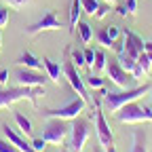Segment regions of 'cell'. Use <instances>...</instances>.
<instances>
[{"mask_svg":"<svg viewBox=\"0 0 152 152\" xmlns=\"http://www.w3.org/2000/svg\"><path fill=\"white\" fill-rule=\"evenodd\" d=\"M152 91V85L144 83L142 87H129L125 91H118V93H99L102 95V106L108 110V112H116L121 110L125 104H131V102H137L140 97H144V95Z\"/></svg>","mask_w":152,"mask_h":152,"instance_id":"obj_1","label":"cell"},{"mask_svg":"<svg viewBox=\"0 0 152 152\" xmlns=\"http://www.w3.org/2000/svg\"><path fill=\"white\" fill-rule=\"evenodd\" d=\"M38 95H45V87H7V89H0V110H4L17 102H30L34 108H38L36 97Z\"/></svg>","mask_w":152,"mask_h":152,"instance_id":"obj_2","label":"cell"},{"mask_svg":"<svg viewBox=\"0 0 152 152\" xmlns=\"http://www.w3.org/2000/svg\"><path fill=\"white\" fill-rule=\"evenodd\" d=\"M93 106H95V131H97V140H99L102 150L104 152H116V144H114L110 125L106 123L104 110H102V97H99V95H95V97H93Z\"/></svg>","mask_w":152,"mask_h":152,"instance_id":"obj_3","label":"cell"},{"mask_svg":"<svg viewBox=\"0 0 152 152\" xmlns=\"http://www.w3.org/2000/svg\"><path fill=\"white\" fill-rule=\"evenodd\" d=\"M85 108H87V102L80 97V95H76V97L70 104H66L64 108H55V110L47 108V110H42V116H47V118H61V121H74L76 116H80V114L85 112Z\"/></svg>","mask_w":152,"mask_h":152,"instance_id":"obj_4","label":"cell"},{"mask_svg":"<svg viewBox=\"0 0 152 152\" xmlns=\"http://www.w3.org/2000/svg\"><path fill=\"white\" fill-rule=\"evenodd\" d=\"M116 118L121 123H144V121H152V110L131 102L125 104L121 110H116Z\"/></svg>","mask_w":152,"mask_h":152,"instance_id":"obj_5","label":"cell"},{"mask_svg":"<svg viewBox=\"0 0 152 152\" xmlns=\"http://www.w3.org/2000/svg\"><path fill=\"white\" fill-rule=\"evenodd\" d=\"M64 76L68 78L70 87L76 91V95H80V97H83L89 106H93V97H89V95H87V85H85V80L80 78V74H78V70H76L74 61L68 59V57L64 59Z\"/></svg>","mask_w":152,"mask_h":152,"instance_id":"obj_6","label":"cell"},{"mask_svg":"<svg viewBox=\"0 0 152 152\" xmlns=\"http://www.w3.org/2000/svg\"><path fill=\"white\" fill-rule=\"evenodd\" d=\"M91 135V123L87 118H74V125H72V142H70V148L68 152H83L87 140Z\"/></svg>","mask_w":152,"mask_h":152,"instance_id":"obj_7","label":"cell"},{"mask_svg":"<svg viewBox=\"0 0 152 152\" xmlns=\"http://www.w3.org/2000/svg\"><path fill=\"white\" fill-rule=\"evenodd\" d=\"M61 28H64V21L57 17V13L53 9H49V11H45V15L38 19L36 23L26 28V34L28 36H36L40 32H55V30H61Z\"/></svg>","mask_w":152,"mask_h":152,"instance_id":"obj_8","label":"cell"},{"mask_svg":"<svg viewBox=\"0 0 152 152\" xmlns=\"http://www.w3.org/2000/svg\"><path fill=\"white\" fill-rule=\"evenodd\" d=\"M72 127H68L61 118H51L47 125H45V133L42 137L47 144H64L66 137H68V131Z\"/></svg>","mask_w":152,"mask_h":152,"instance_id":"obj_9","label":"cell"},{"mask_svg":"<svg viewBox=\"0 0 152 152\" xmlns=\"http://www.w3.org/2000/svg\"><path fill=\"white\" fill-rule=\"evenodd\" d=\"M106 72H108V78H110L114 85H116V87H123V89H129V85L135 80V78L131 76V72H127V70L121 68L118 59H108Z\"/></svg>","mask_w":152,"mask_h":152,"instance_id":"obj_10","label":"cell"},{"mask_svg":"<svg viewBox=\"0 0 152 152\" xmlns=\"http://www.w3.org/2000/svg\"><path fill=\"white\" fill-rule=\"evenodd\" d=\"M123 40H125V55H129V57H133V59H137V57L144 53V38L140 36V34H135L133 30H129V28H125V32H123Z\"/></svg>","mask_w":152,"mask_h":152,"instance_id":"obj_11","label":"cell"},{"mask_svg":"<svg viewBox=\"0 0 152 152\" xmlns=\"http://www.w3.org/2000/svg\"><path fill=\"white\" fill-rule=\"evenodd\" d=\"M17 83L23 87H45L47 78L38 72V70H30V68H19L17 70Z\"/></svg>","mask_w":152,"mask_h":152,"instance_id":"obj_12","label":"cell"},{"mask_svg":"<svg viewBox=\"0 0 152 152\" xmlns=\"http://www.w3.org/2000/svg\"><path fill=\"white\" fill-rule=\"evenodd\" d=\"M2 133H4V137H7V140H9L17 150H21V152H36V150L32 148V144H30V142H26L21 135H19V133H15V131L9 127V123H4V125H2Z\"/></svg>","mask_w":152,"mask_h":152,"instance_id":"obj_13","label":"cell"},{"mask_svg":"<svg viewBox=\"0 0 152 152\" xmlns=\"http://www.w3.org/2000/svg\"><path fill=\"white\" fill-rule=\"evenodd\" d=\"M42 66H45V70H47V74H49V78H51L55 85H59L61 76H64V68L57 64V61H53L51 57H42Z\"/></svg>","mask_w":152,"mask_h":152,"instance_id":"obj_14","label":"cell"},{"mask_svg":"<svg viewBox=\"0 0 152 152\" xmlns=\"http://www.w3.org/2000/svg\"><path fill=\"white\" fill-rule=\"evenodd\" d=\"M17 64L19 66H26V68H30V70H38L40 72L45 66H42V59H38L36 55H32L30 51H26V53H21L17 57Z\"/></svg>","mask_w":152,"mask_h":152,"instance_id":"obj_15","label":"cell"},{"mask_svg":"<svg viewBox=\"0 0 152 152\" xmlns=\"http://www.w3.org/2000/svg\"><path fill=\"white\" fill-rule=\"evenodd\" d=\"M80 13H83V2L80 0H72V4H70V34H74L76 26H78Z\"/></svg>","mask_w":152,"mask_h":152,"instance_id":"obj_16","label":"cell"},{"mask_svg":"<svg viewBox=\"0 0 152 152\" xmlns=\"http://www.w3.org/2000/svg\"><path fill=\"white\" fill-rule=\"evenodd\" d=\"M15 121H17V125H19V129H21V133L23 135H32V121L28 118V116H23L21 112H15Z\"/></svg>","mask_w":152,"mask_h":152,"instance_id":"obj_17","label":"cell"},{"mask_svg":"<svg viewBox=\"0 0 152 152\" xmlns=\"http://www.w3.org/2000/svg\"><path fill=\"white\" fill-rule=\"evenodd\" d=\"M131 152H148V150H146V135H144L142 131H135V133H133Z\"/></svg>","mask_w":152,"mask_h":152,"instance_id":"obj_18","label":"cell"},{"mask_svg":"<svg viewBox=\"0 0 152 152\" xmlns=\"http://www.w3.org/2000/svg\"><path fill=\"white\" fill-rule=\"evenodd\" d=\"M78 34H80L83 45H89L91 38H93V28H91L87 21H78Z\"/></svg>","mask_w":152,"mask_h":152,"instance_id":"obj_19","label":"cell"},{"mask_svg":"<svg viewBox=\"0 0 152 152\" xmlns=\"http://www.w3.org/2000/svg\"><path fill=\"white\" fill-rule=\"evenodd\" d=\"M95 38H97V42H99L102 47H106V49H112V47H114V38L108 34L106 28H102L97 34H95Z\"/></svg>","mask_w":152,"mask_h":152,"instance_id":"obj_20","label":"cell"},{"mask_svg":"<svg viewBox=\"0 0 152 152\" xmlns=\"http://www.w3.org/2000/svg\"><path fill=\"white\" fill-rule=\"evenodd\" d=\"M116 59H118L121 68H123V70H127V72H131L133 68H135V64H137V59H133V57H129V55H125V53H121Z\"/></svg>","mask_w":152,"mask_h":152,"instance_id":"obj_21","label":"cell"},{"mask_svg":"<svg viewBox=\"0 0 152 152\" xmlns=\"http://www.w3.org/2000/svg\"><path fill=\"white\" fill-rule=\"evenodd\" d=\"M106 64H108V57H106V53H104V51H95V64H93L95 72H102V70H106Z\"/></svg>","mask_w":152,"mask_h":152,"instance_id":"obj_22","label":"cell"},{"mask_svg":"<svg viewBox=\"0 0 152 152\" xmlns=\"http://www.w3.org/2000/svg\"><path fill=\"white\" fill-rule=\"evenodd\" d=\"M80 2H83V11L95 17V13L99 9V0H80Z\"/></svg>","mask_w":152,"mask_h":152,"instance_id":"obj_23","label":"cell"},{"mask_svg":"<svg viewBox=\"0 0 152 152\" xmlns=\"http://www.w3.org/2000/svg\"><path fill=\"white\" fill-rule=\"evenodd\" d=\"M137 64L146 70V74H150V70H152V61H150V57H148V53H146V51L137 57Z\"/></svg>","mask_w":152,"mask_h":152,"instance_id":"obj_24","label":"cell"},{"mask_svg":"<svg viewBox=\"0 0 152 152\" xmlns=\"http://www.w3.org/2000/svg\"><path fill=\"white\" fill-rule=\"evenodd\" d=\"M85 85H87V87H91V89H97V91H99V89H104V80L99 78V76H93V74L87 78V83H85Z\"/></svg>","mask_w":152,"mask_h":152,"instance_id":"obj_25","label":"cell"},{"mask_svg":"<svg viewBox=\"0 0 152 152\" xmlns=\"http://www.w3.org/2000/svg\"><path fill=\"white\" fill-rule=\"evenodd\" d=\"M72 61H74V66H76V68H83V66H85V53H83V51H78V49L72 51Z\"/></svg>","mask_w":152,"mask_h":152,"instance_id":"obj_26","label":"cell"},{"mask_svg":"<svg viewBox=\"0 0 152 152\" xmlns=\"http://www.w3.org/2000/svg\"><path fill=\"white\" fill-rule=\"evenodd\" d=\"M83 53H85V66H89V68L93 70V64H95V51H93V49H85Z\"/></svg>","mask_w":152,"mask_h":152,"instance_id":"obj_27","label":"cell"},{"mask_svg":"<svg viewBox=\"0 0 152 152\" xmlns=\"http://www.w3.org/2000/svg\"><path fill=\"white\" fill-rule=\"evenodd\" d=\"M30 144H32V148H34L36 152H42V150L47 148V142H45V137H34Z\"/></svg>","mask_w":152,"mask_h":152,"instance_id":"obj_28","label":"cell"},{"mask_svg":"<svg viewBox=\"0 0 152 152\" xmlns=\"http://www.w3.org/2000/svg\"><path fill=\"white\" fill-rule=\"evenodd\" d=\"M0 152H21V150H17L9 140H0Z\"/></svg>","mask_w":152,"mask_h":152,"instance_id":"obj_29","label":"cell"},{"mask_svg":"<svg viewBox=\"0 0 152 152\" xmlns=\"http://www.w3.org/2000/svg\"><path fill=\"white\" fill-rule=\"evenodd\" d=\"M9 26V9L0 7V30Z\"/></svg>","mask_w":152,"mask_h":152,"instance_id":"obj_30","label":"cell"},{"mask_svg":"<svg viewBox=\"0 0 152 152\" xmlns=\"http://www.w3.org/2000/svg\"><path fill=\"white\" fill-rule=\"evenodd\" d=\"M4 2L9 4V7H13V9H21V7H26V4H30L32 0H4Z\"/></svg>","mask_w":152,"mask_h":152,"instance_id":"obj_31","label":"cell"},{"mask_svg":"<svg viewBox=\"0 0 152 152\" xmlns=\"http://www.w3.org/2000/svg\"><path fill=\"white\" fill-rule=\"evenodd\" d=\"M131 76H133V78H144V76H146V70H144L140 64H135V68L131 70Z\"/></svg>","mask_w":152,"mask_h":152,"instance_id":"obj_32","label":"cell"},{"mask_svg":"<svg viewBox=\"0 0 152 152\" xmlns=\"http://www.w3.org/2000/svg\"><path fill=\"white\" fill-rule=\"evenodd\" d=\"M125 7H127L129 15H135L137 13V0H125Z\"/></svg>","mask_w":152,"mask_h":152,"instance_id":"obj_33","label":"cell"},{"mask_svg":"<svg viewBox=\"0 0 152 152\" xmlns=\"http://www.w3.org/2000/svg\"><path fill=\"white\" fill-rule=\"evenodd\" d=\"M108 11H110V7H108V4H99L97 13H95V19H104V17L108 15Z\"/></svg>","mask_w":152,"mask_h":152,"instance_id":"obj_34","label":"cell"},{"mask_svg":"<svg viewBox=\"0 0 152 152\" xmlns=\"http://www.w3.org/2000/svg\"><path fill=\"white\" fill-rule=\"evenodd\" d=\"M9 83V70L0 66V85H7Z\"/></svg>","mask_w":152,"mask_h":152,"instance_id":"obj_35","label":"cell"},{"mask_svg":"<svg viewBox=\"0 0 152 152\" xmlns=\"http://www.w3.org/2000/svg\"><path fill=\"white\" fill-rule=\"evenodd\" d=\"M106 30H108V34L114 38V40H116V38H118V34H121V30H118V28H114V26H108Z\"/></svg>","mask_w":152,"mask_h":152,"instance_id":"obj_36","label":"cell"},{"mask_svg":"<svg viewBox=\"0 0 152 152\" xmlns=\"http://www.w3.org/2000/svg\"><path fill=\"white\" fill-rule=\"evenodd\" d=\"M116 13H118L121 17H127V13H129V11H127V7H118V9H116Z\"/></svg>","mask_w":152,"mask_h":152,"instance_id":"obj_37","label":"cell"},{"mask_svg":"<svg viewBox=\"0 0 152 152\" xmlns=\"http://www.w3.org/2000/svg\"><path fill=\"white\" fill-rule=\"evenodd\" d=\"M144 51H152V42H144Z\"/></svg>","mask_w":152,"mask_h":152,"instance_id":"obj_38","label":"cell"},{"mask_svg":"<svg viewBox=\"0 0 152 152\" xmlns=\"http://www.w3.org/2000/svg\"><path fill=\"white\" fill-rule=\"evenodd\" d=\"M0 51H2V30H0Z\"/></svg>","mask_w":152,"mask_h":152,"instance_id":"obj_39","label":"cell"},{"mask_svg":"<svg viewBox=\"0 0 152 152\" xmlns=\"http://www.w3.org/2000/svg\"><path fill=\"white\" fill-rule=\"evenodd\" d=\"M104 2H106V4H114V2H116V0H104Z\"/></svg>","mask_w":152,"mask_h":152,"instance_id":"obj_40","label":"cell"},{"mask_svg":"<svg viewBox=\"0 0 152 152\" xmlns=\"http://www.w3.org/2000/svg\"><path fill=\"white\" fill-rule=\"evenodd\" d=\"M148 53V57H150V61H152V51H146Z\"/></svg>","mask_w":152,"mask_h":152,"instance_id":"obj_41","label":"cell"}]
</instances>
